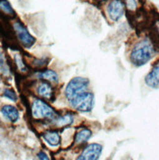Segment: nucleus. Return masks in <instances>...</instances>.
I'll return each instance as SVG.
<instances>
[{
    "label": "nucleus",
    "mask_w": 159,
    "mask_h": 160,
    "mask_svg": "<svg viewBox=\"0 0 159 160\" xmlns=\"http://www.w3.org/2000/svg\"><path fill=\"white\" fill-rule=\"evenodd\" d=\"M37 93L40 97L46 99V100H52L53 99V88L50 83L47 82H41L37 88Z\"/></svg>",
    "instance_id": "9"
},
{
    "label": "nucleus",
    "mask_w": 159,
    "mask_h": 160,
    "mask_svg": "<svg viewBox=\"0 0 159 160\" xmlns=\"http://www.w3.org/2000/svg\"><path fill=\"white\" fill-rule=\"evenodd\" d=\"M147 86L151 88H159V61L153 66L150 72L147 75L144 79Z\"/></svg>",
    "instance_id": "8"
},
{
    "label": "nucleus",
    "mask_w": 159,
    "mask_h": 160,
    "mask_svg": "<svg viewBox=\"0 0 159 160\" xmlns=\"http://www.w3.org/2000/svg\"><path fill=\"white\" fill-rule=\"evenodd\" d=\"M37 157H38V159H41V160H48V157H47V155L44 153L43 151H40V152H38Z\"/></svg>",
    "instance_id": "19"
},
{
    "label": "nucleus",
    "mask_w": 159,
    "mask_h": 160,
    "mask_svg": "<svg viewBox=\"0 0 159 160\" xmlns=\"http://www.w3.org/2000/svg\"><path fill=\"white\" fill-rule=\"evenodd\" d=\"M74 122V115L72 113H67L64 116H59L54 119V126L57 128H65L70 126Z\"/></svg>",
    "instance_id": "12"
},
{
    "label": "nucleus",
    "mask_w": 159,
    "mask_h": 160,
    "mask_svg": "<svg viewBox=\"0 0 159 160\" xmlns=\"http://www.w3.org/2000/svg\"><path fill=\"white\" fill-rule=\"evenodd\" d=\"M14 32L15 36L19 39L20 43L26 48H30L32 46V44L36 42V38H34L32 34L27 30V28L21 23V22H15L13 25Z\"/></svg>",
    "instance_id": "5"
},
{
    "label": "nucleus",
    "mask_w": 159,
    "mask_h": 160,
    "mask_svg": "<svg viewBox=\"0 0 159 160\" xmlns=\"http://www.w3.org/2000/svg\"><path fill=\"white\" fill-rule=\"evenodd\" d=\"M71 105L74 109L80 112H89L93 108L94 95L92 92H84L70 100Z\"/></svg>",
    "instance_id": "3"
},
{
    "label": "nucleus",
    "mask_w": 159,
    "mask_h": 160,
    "mask_svg": "<svg viewBox=\"0 0 159 160\" xmlns=\"http://www.w3.org/2000/svg\"><path fill=\"white\" fill-rule=\"evenodd\" d=\"M125 8H126L125 2H123L122 0H111L107 5L108 16L112 21L117 22L124 15Z\"/></svg>",
    "instance_id": "6"
},
{
    "label": "nucleus",
    "mask_w": 159,
    "mask_h": 160,
    "mask_svg": "<svg viewBox=\"0 0 159 160\" xmlns=\"http://www.w3.org/2000/svg\"><path fill=\"white\" fill-rule=\"evenodd\" d=\"M42 138L51 147H57L61 142V137L57 131H46L42 135Z\"/></svg>",
    "instance_id": "10"
},
{
    "label": "nucleus",
    "mask_w": 159,
    "mask_h": 160,
    "mask_svg": "<svg viewBox=\"0 0 159 160\" xmlns=\"http://www.w3.org/2000/svg\"><path fill=\"white\" fill-rule=\"evenodd\" d=\"M92 137V131L88 129H82L81 131L77 132V134L75 135L74 142L78 145H82L86 143Z\"/></svg>",
    "instance_id": "13"
},
{
    "label": "nucleus",
    "mask_w": 159,
    "mask_h": 160,
    "mask_svg": "<svg viewBox=\"0 0 159 160\" xmlns=\"http://www.w3.org/2000/svg\"><path fill=\"white\" fill-rule=\"evenodd\" d=\"M102 145L98 143H92L82 150V154L77 158L79 160H96L101 155Z\"/></svg>",
    "instance_id": "7"
},
{
    "label": "nucleus",
    "mask_w": 159,
    "mask_h": 160,
    "mask_svg": "<svg viewBox=\"0 0 159 160\" xmlns=\"http://www.w3.org/2000/svg\"><path fill=\"white\" fill-rule=\"evenodd\" d=\"M125 5L126 8L130 11H134L137 8V4L136 0H125Z\"/></svg>",
    "instance_id": "17"
},
{
    "label": "nucleus",
    "mask_w": 159,
    "mask_h": 160,
    "mask_svg": "<svg viewBox=\"0 0 159 160\" xmlns=\"http://www.w3.org/2000/svg\"><path fill=\"white\" fill-rule=\"evenodd\" d=\"M0 8L3 14H5V16H14L15 15V12H14L13 8L11 7L10 3L7 1V0H1L0 2Z\"/></svg>",
    "instance_id": "15"
},
{
    "label": "nucleus",
    "mask_w": 159,
    "mask_h": 160,
    "mask_svg": "<svg viewBox=\"0 0 159 160\" xmlns=\"http://www.w3.org/2000/svg\"><path fill=\"white\" fill-rule=\"evenodd\" d=\"M39 79H42L44 81H48L51 82H58V75L52 70H45L40 73H37Z\"/></svg>",
    "instance_id": "14"
},
{
    "label": "nucleus",
    "mask_w": 159,
    "mask_h": 160,
    "mask_svg": "<svg viewBox=\"0 0 159 160\" xmlns=\"http://www.w3.org/2000/svg\"><path fill=\"white\" fill-rule=\"evenodd\" d=\"M15 62H16V65H17L18 69L21 72H27V67L25 66L22 58H21L18 54L15 55Z\"/></svg>",
    "instance_id": "16"
},
{
    "label": "nucleus",
    "mask_w": 159,
    "mask_h": 160,
    "mask_svg": "<svg viewBox=\"0 0 159 160\" xmlns=\"http://www.w3.org/2000/svg\"><path fill=\"white\" fill-rule=\"evenodd\" d=\"M32 115L37 120L55 119L56 112L44 100L36 98L32 103Z\"/></svg>",
    "instance_id": "2"
},
{
    "label": "nucleus",
    "mask_w": 159,
    "mask_h": 160,
    "mask_svg": "<svg viewBox=\"0 0 159 160\" xmlns=\"http://www.w3.org/2000/svg\"><path fill=\"white\" fill-rule=\"evenodd\" d=\"M158 46L159 44L151 37L140 40L131 51L130 60L132 64L141 67L148 63L156 55Z\"/></svg>",
    "instance_id": "1"
},
{
    "label": "nucleus",
    "mask_w": 159,
    "mask_h": 160,
    "mask_svg": "<svg viewBox=\"0 0 159 160\" xmlns=\"http://www.w3.org/2000/svg\"><path fill=\"white\" fill-rule=\"evenodd\" d=\"M4 96L7 97V98L13 100V101H16L17 100V95H16V93L13 92V89H10V88H6L4 90Z\"/></svg>",
    "instance_id": "18"
},
{
    "label": "nucleus",
    "mask_w": 159,
    "mask_h": 160,
    "mask_svg": "<svg viewBox=\"0 0 159 160\" xmlns=\"http://www.w3.org/2000/svg\"><path fill=\"white\" fill-rule=\"evenodd\" d=\"M88 85H89V81L87 78H82V77L73 78L68 82L65 89V95L68 98V100H71L78 94L86 92Z\"/></svg>",
    "instance_id": "4"
},
{
    "label": "nucleus",
    "mask_w": 159,
    "mask_h": 160,
    "mask_svg": "<svg viewBox=\"0 0 159 160\" xmlns=\"http://www.w3.org/2000/svg\"><path fill=\"white\" fill-rule=\"evenodd\" d=\"M1 113L10 122H16L19 119V111L12 105H4L1 109Z\"/></svg>",
    "instance_id": "11"
}]
</instances>
